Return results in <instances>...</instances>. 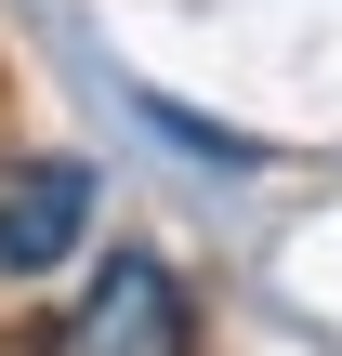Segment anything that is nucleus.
Returning <instances> with one entry per match:
<instances>
[{
  "label": "nucleus",
  "instance_id": "1",
  "mask_svg": "<svg viewBox=\"0 0 342 356\" xmlns=\"http://www.w3.org/2000/svg\"><path fill=\"white\" fill-rule=\"evenodd\" d=\"M40 356H198V304H185V277L158 251H105Z\"/></svg>",
  "mask_w": 342,
  "mask_h": 356
},
{
  "label": "nucleus",
  "instance_id": "2",
  "mask_svg": "<svg viewBox=\"0 0 342 356\" xmlns=\"http://www.w3.org/2000/svg\"><path fill=\"white\" fill-rule=\"evenodd\" d=\"M92 238V172L79 159H0V291L53 277Z\"/></svg>",
  "mask_w": 342,
  "mask_h": 356
}]
</instances>
